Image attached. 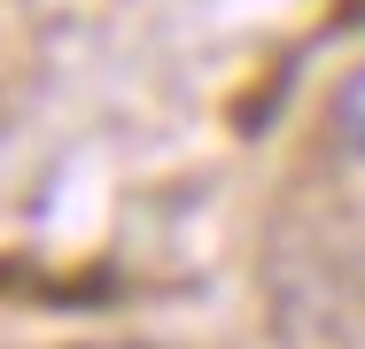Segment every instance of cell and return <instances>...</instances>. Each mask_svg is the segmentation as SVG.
Segmentation results:
<instances>
[{
    "label": "cell",
    "instance_id": "1",
    "mask_svg": "<svg viewBox=\"0 0 365 349\" xmlns=\"http://www.w3.org/2000/svg\"><path fill=\"white\" fill-rule=\"evenodd\" d=\"M327 140L365 171V63H350L334 78V93H327Z\"/></svg>",
    "mask_w": 365,
    "mask_h": 349
},
{
    "label": "cell",
    "instance_id": "2",
    "mask_svg": "<svg viewBox=\"0 0 365 349\" xmlns=\"http://www.w3.org/2000/svg\"><path fill=\"white\" fill-rule=\"evenodd\" d=\"M86 349H148V342H86Z\"/></svg>",
    "mask_w": 365,
    "mask_h": 349
}]
</instances>
